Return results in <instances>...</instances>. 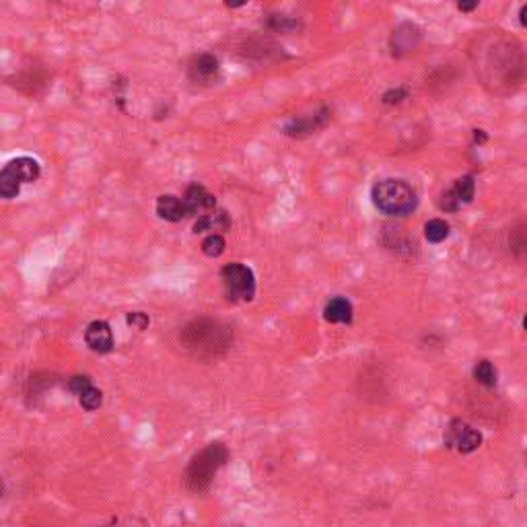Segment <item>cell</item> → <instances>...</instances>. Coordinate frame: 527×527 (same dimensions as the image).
<instances>
[{"mask_svg": "<svg viewBox=\"0 0 527 527\" xmlns=\"http://www.w3.org/2000/svg\"><path fill=\"white\" fill-rule=\"evenodd\" d=\"M371 198H373V204L383 214H389V216H406L418 204L416 192L404 179L377 181L371 190Z\"/></svg>", "mask_w": 527, "mask_h": 527, "instance_id": "obj_1", "label": "cell"}, {"mask_svg": "<svg viewBox=\"0 0 527 527\" xmlns=\"http://www.w3.org/2000/svg\"><path fill=\"white\" fill-rule=\"evenodd\" d=\"M179 340L183 342V346L188 350H192L198 357L218 355L220 350H224L229 346V336H227L224 328H220L216 322H208V320H198V322L190 324L188 328H183V332L179 334Z\"/></svg>", "mask_w": 527, "mask_h": 527, "instance_id": "obj_2", "label": "cell"}, {"mask_svg": "<svg viewBox=\"0 0 527 527\" xmlns=\"http://www.w3.org/2000/svg\"><path fill=\"white\" fill-rule=\"evenodd\" d=\"M229 453L222 443H210L206 449H202L188 465L185 472V484L194 492H202L210 486L214 474L224 465Z\"/></svg>", "mask_w": 527, "mask_h": 527, "instance_id": "obj_3", "label": "cell"}, {"mask_svg": "<svg viewBox=\"0 0 527 527\" xmlns=\"http://www.w3.org/2000/svg\"><path fill=\"white\" fill-rule=\"evenodd\" d=\"M224 289L229 299H241V301H251L255 295V277L253 270L245 264H227L220 270Z\"/></svg>", "mask_w": 527, "mask_h": 527, "instance_id": "obj_4", "label": "cell"}, {"mask_svg": "<svg viewBox=\"0 0 527 527\" xmlns=\"http://www.w3.org/2000/svg\"><path fill=\"white\" fill-rule=\"evenodd\" d=\"M480 443H482V435L476 428H472L459 420L451 422V426L447 430L449 447H457V451H461V453H472L480 447Z\"/></svg>", "mask_w": 527, "mask_h": 527, "instance_id": "obj_5", "label": "cell"}, {"mask_svg": "<svg viewBox=\"0 0 527 527\" xmlns=\"http://www.w3.org/2000/svg\"><path fill=\"white\" fill-rule=\"evenodd\" d=\"M85 340L87 346L93 352L105 355L114 348V336H112V328L105 322H93L89 324L87 332H85Z\"/></svg>", "mask_w": 527, "mask_h": 527, "instance_id": "obj_6", "label": "cell"}, {"mask_svg": "<svg viewBox=\"0 0 527 527\" xmlns=\"http://www.w3.org/2000/svg\"><path fill=\"white\" fill-rule=\"evenodd\" d=\"M183 204H185L188 216H194V214L212 210V208L216 206V200H214V196H212L206 188L194 183V185L188 188L185 198H183Z\"/></svg>", "mask_w": 527, "mask_h": 527, "instance_id": "obj_7", "label": "cell"}, {"mask_svg": "<svg viewBox=\"0 0 527 527\" xmlns=\"http://www.w3.org/2000/svg\"><path fill=\"white\" fill-rule=\"evenodd\" d=\"M157 214L163 220H169V222H177L181 218H188L185 204L177 196H161L157 200Z\"/></svg>", "mask_w": 527, "mask_h": 527, "instance_id": "obj_8", "label": "cell"}, {"mask_svg": "<svg viewBox=\"0 0 527 527\" xmlns=\"http://www.w3.org/2000/svg\"><path fill=\"white\" fill-rule=\"evenodd\" d=\"M7 169H11L21 183H31L40 177V163L31 157H19L7 163Z\"/></svg>", "mask_w": 527, "mask_h": 527, "instance_id": "obj_9", "label": "cell"}, {"mask_svg": "<svg viewBox=\"0 0 527 527\" xmlns=\"http://www.w3.org/2000/svg\"><path fill=\"white\" fill-rule=\"evenodd\" d=\"M218 73V60L212 54H200L190 64V77L194 81H210Z\"/></svg>", "mask_w": 527, "mask_h": 527, "instance_id": "obj_10", "label": "cell"}, {"mask_svg": "<svg viewBox=\"0 0 527 527\" xmlns=\"http://www.w3.org/2000/svg\"><path fill=\"white\" fill-rule=\"evenodd\" d=\"M324 316L328 322L332 324H350L352 322V305L348 299L344 297H334L326 309H324Z\"/></svg>", "mask_w": 527, "mask_h": 527, "instance_id": "obj_11", "label": "cell"}, {"mask_svg": "<svg viewBox=\"0 0 527 527\" xmlns=\"http://www.w3.org/2000/svg\"><path fill=\"white\" fill-rule=\"evenodd\" d=\"M231 224L227 212H214V214H204L200 220L194 224V233H206V231H224Z\"/></svg>", "mask_w": 527, "mask_h": 527, "instance_id": "obj_12", "label": "cell"}, {"mask_svg": "<svg viewBox=\"0 0 527 527\" xmlns=\"http://www.w3.org/2000/svg\"><path fill=\"white\" fill-rule=\"evenodd\" d=\"M19 190H21V181L17 179V175L11 169L5 167L3 171H0V196L11 200L19 194Z\"/></svg>", "mask_w": 527, "mask_h": 527, "instance_id": "obj_13", "label": "cell"}, {"mask_svg": "<svg viewBox=\"0 0 527 527\" xmlns=\"http://www.w3.org/2000/svg\"><path fill=\"white\" fill-rule=\"evenodd\" d=\"M451 192H453V196L459 200V204H467V202H472L474 192H476V181H474V177H472V175H463V177H459V179L455 181V185L451 188Z\"/></svg>", "mask_w": 527, "mask_h": 527, "instance_id": "obj_14", "label": "cell"}, {"mask_svg": "<svg viewBox=\"0 0 527 527\" xmlns=\"http://www.w3.org/2000/svg\"><path fill=\"white\" fill-rule=\"evenodd\" d=\"M424 237L430 243H441L449 237V224L441 218H433L424 224Z\"/></svg>", "mask_w": 527, "mask_h": 527, "instance_id": "obj_15", "label": "cell"}, {"mask_svg": "<svg viewBox=\"0 0 527 527\" xmlns=\"http://www.w3.org/2000/svg\"><path fill=\"white\" fill-rule=\"evenodd\" d=\"M474 379L484 387H494L496 385V369L492 367L490 361H480L474 367Z\"/></svg>", "mask_w": 527, "mask_h": 527, "instance_id": "obj_16", "label": "cell"}, {"mask_svg": "<svg viewBox=\"0 0 527 527\" xmlns=\"http://www.w3.org/2000/svg\"><path fill=\"white\" fill-rule=\"evenodd\" d=\"M224 247H227V243H224V239H222L218 233H212V235H208V237L202 241V251H204V255H208V257H218V255H222Z\"/></svg>", "mask_w": 527, "mask_h": 527, "instance_id": "obj_17", "label": "cell"}, {"mask_svg": "<svg viewBox=\"0 0 527 527\" xmlns=\"http://www.w3.org/2000/svg\"><path fill=\"white\" fill-rule=\"evenodd\" d=\"M79 400H81V406L85 408V410H97L99 406H101V402H103V394L97 389V387H89L87 391H83L81 396H79Z\"/></svg>", "mask_w": 527, "mask_h": 527, "instance_id": "obj_18", "label": "cell"}, {"mask_svg": "<svg viewBox=\"0 0 527 527\" xmlns=\"http://www.w3.org/2000/svg\"><path fill=\"white\" fill-rule=\"evenodd\" d=\"M91 385H93V383H91V379H89V377H81V375H79V377H73V379H70V383H68L70 391H73V394H77V396H81L83 391H87Z\"/></svg>", "mask_w": 527, "mask_h": 527, "instance_id": "obj_19", "label": "cell"}, {"mask_svg": "<svg viewBox=\"0 0 527 527\" xmlns=\"http://www.w3.org/2000/svg\"><path fill=\"white\" fill-rule=\"evenodd\" d=\"M439 206L443 208V210H449V212H455L461 204H459V200L453 196V192L449 190V192H445L443 196H441V200H439Z\"/></svg>", "mask_w": 527, "mask_h": 527, "instance_id": "obj_20", "label": "cell"}, {"mask_svg": "<svg viewBox=\"0 0 527 527\" xmlns=\"http://www.w3.org/2000/svg\"><path fill=\"white\" fill-rule=\"evenodd\" d=\"M128 324L134 326V328H138V330H144V328L149 326V318H146L144 313L136 311V313H130V316H128Z\"/></svg>", "mask_w": 527, "mask_h": 527, "instance_id": "obj_21", "label": "cell"}, {"mask_svg": "<svg viewBox=\"0 0 527 527\" xmlns=\"http://www.w3.org/2000/svg\"><path fill=\"white\" fill-rule=\"evenodd\" d=\"M404 97H406V91H402V89H391V91H387V93L383 95V101L391 105V103H400Z\"/></svg>", "mask_w": 527, "mask_h": 527, "instance_id": "obj_22", "label": "cell"}, {"mask_svg": "<svg viewBox=\"0 0 527 527\" xmlns=\"http://www.w3.org/2000/svg\"><path fill=\"white\" fill-rule=\"evenodd\" d=\"M478 7V3H459V11H474Z\"/></svg>", "mask_w": 527, "mask_h": 527, "instance_id": "obj_23", "label": "cell"}, {"mask_svg": "<svg viewBox=\"0 0 527 527\" xmlns=\"http://www.w3.org/2000/svg\"><path fill=\"white\" fill-rule=\"evenodd\" d=\"M474 136H476V140H478V142H484V140H486L484 130H476V134H474Z\"/></svg>", "mask_w": 527, "mask_h": 527, "instance_id": "obj_24", "label": "cell"}, {"mask_svg": "<svg viewBox=\"0 0 527 527\" xmlns=\"http://www.w3.org/2000/svg\"><path fill=\"white\" fill-rule=\"evenodd\" d=\"M3 492H5V484H3V478H0V496H3Z\"/></svg>", "mask_w": 527, "mask_h": 527, "instance_id": "obj_25", "label": "cell"}]
</instances>
